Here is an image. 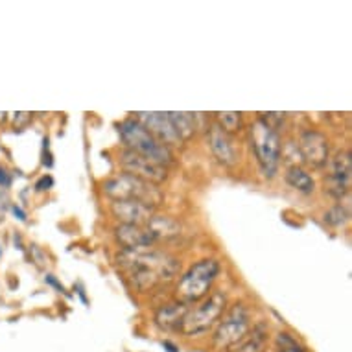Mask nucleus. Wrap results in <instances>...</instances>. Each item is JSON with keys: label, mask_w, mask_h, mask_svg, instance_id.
Segmentation results:
<instances>
[{"label": "nucleus", "mask_w": 352, "mask_h": 352, "mask_svg": "<svg viewBox=\"0 0 352 352\" xmlns=\"http://www.w3.org/2000/svg\"><path fill=\"white\" fill-rule=\"evenodd\" d=\"M116 266L124 283L139 294H148L161 284L175 280L181 272V260L153 248L120 251Z\"/></svg>", "instance_id": "1"}, {"label": "nucleus", "mask_w": 352, "mask_h": 352, "mask_svg": "<svg viewBox=\"0 0 352 352\" xmlns=\"http://www.w3.org/2000/svg\"><path fill=\"white\" fill-rule=\"evenodd\" d=\"M118 137L126 150H131L139 155L150 159V161L168 168L175 162L172 148L161 144L153 135L148 133L142 124L137 118H126L118 124Z\"/></svg>", "instance_id": "2"}, {"label": "nucleus", "mask_w": 352, "mask_h": 352, "mask_svg": "<svg viewBox=\"0 0 352 352\" xmlns=\"http://www.w3.org/2000/svg\"><path fill=\"white\" fill-rule=\"evenodd\" d=\"M221 266L216 258H203L197 260L196 264L188 267V272L183 273L175 286V297L183 305L190 306L197 305L203 300L210 292L218 278Z\"/></svg>", "instance_id": "3"}, {"label": "nucleus", "mask_w": 352, "mask_h": 352, "mask_svg": "<svg viewBox=\"0 0 352 352\" xmlns=\"http://www.w3.org/2000/svg\"><path fill=\"white\" fill-rule=\"evenodd\" d=\"M102 192L111 201H140L153 208L164 201V194L159 186L124 172L105 179L102 183Z\"/></svg>", "instance_id": "4"}, {"label": "nucleus", "mask_w": 352, "mask_h": 352, "mask_svg": "<svg viewBox=\"0 0 352 352\" xmlns=\"http://www.w3.org/2000/svg\"><path fill=\"white\" fill-rule=\"evenodd\" d=\"M249 142L254 153V159L258 162L260 172L267 179H273L280 166V155H283V142L280 135L273 131L272 127L256 118L249 127Z\"/></svg>", "instance_id": "5"}, {"label": "nucleus", "mask_w": 352, "mask_h": 352, "mask_svg": "<svg viewBox=\"0 0 352 352\" xmlns=\"http://www.w3.org/2000/svg\"><path fill=\"white\" fill-rule=\"evenodd\" d=\"M227 310V295L223 292H210L194 308H188L181 323L179 332L186 338H197L218 324Z\"/></svg>", "instance_id": "6"}, {"label": "nucleus", "mask_w": 352, "mask_h": 352, "mask_svg": "<svg viewBox=\"0 0 352 352\" xmlns=\"http://www.w3.org/2000/svg\"><path fill=\"white\" fill-rule=\"evenodd\" d=\"M251 329V312L243 302H234V305L221 316L218 321V327L212 334V346L219 351L231 349L234 343L242 340Z\"/></svg>", "instance_id": "7"}, {"label": "nucleus", "mask_w": 352, "mask_h": 352, "mask_svg": "<svg viewBox=\"0 0 352 352\" xmlns=\"http://www.w3.org/2000/svg\"><path fill=\"white\" fill-rule=\"evenodd\" d=\"M116 161H118L122 172L139 177V179L151 183V185L161 186L168 179V168L161 166V164H157V162L150 161V159L135 153V151L126 150V148L118 151Z\"/></svg>", "instance_id": "8"}, {"label": "nucleus", "mask_w": 352, "mask_h": 352, "mask_svg": "<svg viewBox=\"0 0 352 352\" xmlns=\"http://www.w3.org/2000/svg\"><path fill=\"white\" fill-rule=\"evenodd\" d=\"M297 150L308 166L316 168H324L329 164L330 159V140L329 137L318 129H306L299 135V142H297Z\"/></svg>", "instance_id": "9"}, {"label": "nucleus", "mask_w": 352, "mask_h": 352, "mask_svg": "<svg viewBox=\"0 0 352 352\" xmlns=\"http://www.w3.org/2000/svg\"><path fill=\"white\" fill-rule=\"evenodd\" d=\"M207 137L208 148L212 151V155L216 157V161L227 168L236 166L238 161H240V150H238L236 142H234V137L227 135L226 131H221L214 124V120L207 127Z\"/></svg>", "instance_id": "10"}, {"label": "nucleus", "mask_w": 352, "mask_h": 352, "mask_svg": "<svg viewBox=\"0 0 352 352\" xmlns=\"http://www.w3.org/2000/svg\"><path fill=\"white\" fill-rule=\"evenodd\" d=\"M135 118L148 129V133L153 135L161 144L173 148V146H179L181 140L173 129L172 122L168 118V113H135Z\"/></svg>", "instance_id": "11"}, {"label": "nucleus", "mask_w": 352, "mask_h": 352, "mask_svg": "<svg viewBox=\"0 0 352 352\" xmlns=\"http://www.w3.org/2000/svg\"><path fill=\"white\" fill-rule=\"evenodd\" d=\"M109 210L118 223L140 227H144L155 214V208L140 201H113Z\"/></svg>", "instance_id": "12"}, {"label": "nucleus", "mask_w": 352, "mask_h": 352, "mask_svg": "<svg viewBox=\"0 0 352 352\" xmlns=\"http://www.w3.org/2000/svg\"><path fill=\"white\" fill-rule=\"evenodd\" d=\"M113 232H115V240L120 251H137V249L153 248L157 243V238L151 234L146 226L140 227L118 223V226H115Z\"/></svg>", "instance_id": "13"}, {"label": "nucleus", "mask_w": 352, "mask_h": 352, "mask_svg": "<svg viewBox=\"0 0 352 352\" xmlns=\"http://www.w3.org/2000/svg\"><path fill=\"white\" fill-rule=\"evenodd\" d=\"M190 306L183 305L179 300H172V302H166V305H161L153 314V324L161 332H179L181 323H183V318H185L186 310Z\"/></svg>", "instance_id": "14"}, {"label": "nucleus", "mask_w": 352, "mask_h": 352, "mask_svg": "<svg viewBox=\"0 0 352 352\" xmlns=\"http://www.w3.org/2000/svg\"><path fill=\"white\" fill-rule=\"evenodd\" d=\"M270 343V327L264 321H258L249 329V332L242 340L234 343L227 352H266Z\"/></svg>", "instance_id": "15"}, {"label": "nucleus", "mask_w": 352, "mask_h": 352, "mask_svg": "<svg viewBox=\"0 0 352 352\" xmlns=\"http://www.w3.org/2000/svg\"><path fill=\"white\" fill-rule=\"evenodd\" d=\"M284 179H286V183L292 188H295L300 194H305V196H310V194L316 192V179H314L310 173L306 172L305 168L297 166V164H294V166H289L286 170Z\"/></svg>", "instance_id": "16"}, {"label": "nucleus", "mask_w": 352, "mask_h": 352, "mask_svg": "<svg viewBox=\"0 0 352 352\" xmlns=\"http://www.w3.org/2000/svg\"><path fill=\"white\" fill-rule=\"evenodd\" d=\"M146 227L157 238V242L159 240H168V238L177 236L181 231L179 223L175 219L170 218V216H159V214H153V218L146 223Z\"/></svg>", "instance_id": "17"}, {"label": "nucleus", "mask_w": 352, "mask_h": 352, "mask_svg": "<svg viewBox=\"0 0 352 352\" xmlns=\"http://www.w3.org/2000/svg\"><path fill=\"white\" fill-rule=\"evenodd\" d=\"M168 118L172 122L175 133L181 142L190 140L197 131V122L194 113H168Z\"/></svg>", "instance_id": "18"}, {"label": "nucleus", "mask_w": 352, "mask_h": 352, "mask_svg": "<svg viewBox=\"0 0 352 352\" xmlns=\"http://www.w3.org/2000/svg\"><path fill=\"white\" fill-rule=\"evenodd\" d=\"M214 124L221 129V131H226L227 135H238L245 126V122H243V115L242 113H236V111H226V113H216L214 116Z\"/></svg>", "instance_id": "19"}, {"label": "nucleus", "mask_w": 352, "mask_h": 352, "mask_svg": "<svg viewBox=\"0 0 352 352\" xmlns=\"http://www.w3.org/2000/svg\"><path fill=\"white\" fill-rule=\"evenodd\" d=\"M352 155L349 150H341L336 153V157L330 162V175L336 177H343V179H351L352 173Z\"/></svg>", "instance_id": "20"}, {"label": "nucleus", "mask_w": 352, "mask_h": 352, "mask_svg": "<svg viewBox=\"0 0 352 352\" xmlns=\"http://www.w3.org/2000/svg\"><path fill=\"white\" fill-rule=\"evenodd\" d=\"M351 219V210L343 205V203H338L332 208H329L327 212L323 214V221L332 229H341L345 227Z\"/></svg>", "instance_id": "21"}, {"label": "nucleus", "mask_w": 352, "mask_h": 352, "mask_svg": "<svg viewBox=\"0 0 352 352\" xmlns=\"http://www.w3.org/2000/svg\"><path fill=\"white\" fill-rule=\"evenodd\" d=\"M324 192L330 197H334L338 201H341L343 197L349 196L351 192V179H343V177H336V175H327L324 177Z\"/></svg>", "instance_id": "22"}, {"label": "nucleus", "mask_w": 352, "mask_h": 352, "mask_svg": "<svg viewBox=\"0 0 352 352\" xmlns=\"http://www.w3.org/2000/svg\"><path fill=\"white\" fill-rule=\"evenodd\" d=\"M273 345H275V352H310L294 334H289V332H278L275 336Z\"/></svg>", "instance_id": "23"}, {"label": "nucleus", "mask_w": 352, "mask_h": 352, "mask_svg": "<svg viewBox=\"0 0 352 352\" xmlns=\"http://www.w3.org/2000/svg\"><path fill=\"white\" fill-rule=\"evenodd\" d=\"M41 159H43V166L47 168H52L54 166V155L52 151H50V139L48 137H45L43 139V151H41Z\"/></svg>", "instance_id": "24"}, {"label": "nucleus", "mask_w": 352, "mask_h": 352, "mask_svg": "<svg viewBox=\"0 0 352 352\" xmlns=\"http://www.w3.org/2000/svg\"><path fill=\"white\" fill-rule=\"evenodd\" d=\"M54 186V177L52 175H43V177H39V179L35 181V190L37 192H47L50 190Z\"/></svg>", "instance_id": "25"}, {"label": "nucleus", "mask_w": 352, "mask_h": 352, "mask_svg": "<svg viewBox=\"0 0 352 352\" xmlns=\"http://www.w3.org/2000/svg\"><path fill=\"white\" fill-rule=\"evenodd\" d=\"M45 283H47L48 286H54V288L58 289L59 294H63V295H67V297H69V292H67V289H65L63 284L59 283L58 278L54 277V275H47V277H45Z\"/></svg>", "instance_id": "26"}, {"label": "nucleus", "mask_w": 352, "mask_h": 352, "mask_svg": "<svg viewBox=\"0 0 352 352\" xmlns=\"http://www.w3.org/2000/svg\"><path fill=\"white\" fill-rule=\"evenodd\" d=\"M28 122H32V113H17L15 115V127L17 129H23Z\"/></svg>", "instance_id": "27"}, {"label": "nucleus", "mask_w": 352, "mask_h": 352, "mask_svg": "<svg viewBox=\"0 0 352 352\" xmlns=\"http://www.w3.org/2000/svg\"><path fill=\"white\" fill-rule=\"evenodd\" d=\"M10 185H12V173L8 172L4 166H0V186L8 188Z\"/></svg>", "instance_id": "28"}, {"label": "nucleus", "mask_w": 352, "mask_h": 352, "mask_svg": "<svg viewBox=\"0 0 352 352\" xmlns=\"http://www.w3.org/2000/svg\"><path fill=\"white\" fill-rule=\"evenodd\" d=\"M12 212L15 214V216H17V219H21V221H26V218H28V216H26V212H24L23 208L19 207V205H12Z\"/></svg>", "instance_id": "29"}, {"label": "nucleus", "mask_w": 352, "mask_h": 352, "mask_svg": "<svg viewBox=\"0 0 352 352\" xmlns=\"http://www.w3.org/2000/svg\"><path fill=\"white\" fill-rule=\"evenodd\" d=\"M162 346H164V349H168V352H179V349L173 345L172 341H162Z\"/></svg>", "instance_id": "30"}, {"label": "nucleus", "mask_w": 352, "mask_h": 352, "mask_svg": "<svg viewBox=\"0 0 352 352\" xmlns=\"http://www.w3.org/2000/svg\"><path fill=\"white\" fill-rule=\"evenodd\" d=\"M74 289H78V295H80L81 297V300H83V302H85L87 305V297H85V289H83V286H81V284H78V286H76Z\"/></svg>", "instance_id": "31"}, {"label": "nucleus", "mask_w": 352, "mask_h": 352, "mask_svg": "<svg viewBox=\"0 0 352 352\" xmlns=\"http://www.w3.org/2000/svg\"><path fill=\"white\" fill-rule=\"evenodd\" d=\"M0 254H2V248H0Z\"/></svg>", "instance_id": "32"}]
</instances>
